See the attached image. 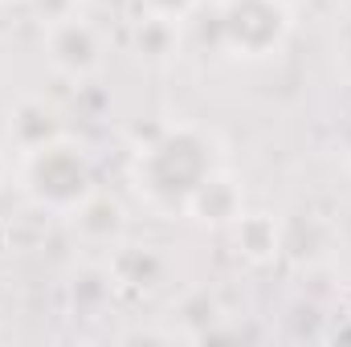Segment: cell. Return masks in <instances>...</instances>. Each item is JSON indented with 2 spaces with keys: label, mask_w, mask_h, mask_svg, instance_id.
<instances>
[{
  "label": "cell",
  "mask_w": 351,
  "mask_h": 347,
  "mask_svg": "<svg viewBox=\"0 0 351 347\" xmlns=\"http://www.w3.org/2000/svg\"><path fill=\"white\" fill-rule=\"evenodd\" d=\"M229 229L237 237V254L245 261L262 265V261H274L278 250H282V233H278L274 217H265V213H241Z\"/></svg>",
  "instance_id": "8"
},
{
  "label": "cell",
  "mask_w": 351,
  "mask_h": 347,
  "mask_svg": "<svg viewBox=\"0 0 351 347\" xmlns=\"http://www.w3.org/2000/svg\"><path fill=\"white\" fill-rule=\"evenodd\" d=\"M12 172H16V168H12V160L0 152V184H4V180H12Z\"/></svg>",
  "instance_id": "14"
},
{
  "label": "cell",
  "mask_w": 351,
  "mask_h": 347,
  "mask_svg": "<svg viewBox=\"0 0 351 347\" xmlns=\"http://www.w3.org/2000/svg\"><path fill=\"white\" fill-rule=\"evenodd\" d=\"M139 4H143V16H160L172 25H184L200 8V0H139Z\"/></svg>",
  "instance_id": "11"
},
{
  "label": "cell",
  "mask_w": 351,
  "mask_h": 347,
  "mask_svg": "<svg viewBox=\"0 0 351 347\" xmlns=\"http://www.w3.org/2000/svg\"><path fill=\"white\" fill-rule=\"evenodd\" d=\"M290 4L286 0H221L217 8V37L241 62L274 58L290 37Z\"/></svg>",
  "instance_id": "3"
},
{
  "label": "cell",
  "mask_w": 351,
  "mask_h": 347,
  "mask_svg": "<svg viewBox=\"0 0 351 347\" xmlns=\"http://www.w3.org/2000/svg\"><path fill=\"white\" fill-rule=\"evenodd\" d=\"M53 135H62V131H58V119H53V110H49L45 102H37V98H25V102L8 115V139H12L16 156L29 152V147H37V143H45V139H53Z\"/></svg>",
  "instance_id": "9"
},
{
  "label": "cell",
  "mask_w": 351,
  "mask_h": 347,
  "mask_svg": "<svg viewBox=\"0 0 351 347\" xmlns=\"http://www.w3.org/2000/svg\"><path fill=\"white\" fill-rule=\"evenodd\" d=\"M135 41H139V53H147V58H168V53H176V45H180V25L160 21V16H139Z\"/></svg>",
  "instance_id": "10"
},
{
  "label": "cell",
  "mask_w": 351,
  "mask_h": 347,
  "mask_svg": "<svg viewBox=\"0 0 351 347\" xmlns=\"http://www.w3.org/2000/svg\"><path fill=\"white\" fill-rule=\"evenodd\" d=\"M70 221H74V233L90 241V246H119L123 241V233H127V213H123V204L114 200V196H106V192H90L86 200L70 213Z\"/></svg>",
  "instance_id": "7"
},
{
  "label": "cell",
  "mask_w": 351,
  "mask_h": 347,
  "mask_svg": "<svg viewBox=\"0 0 351 347\" xmlns=\"http://www.w3.org/2000/svg\"><path fill=\"white\" fill-rule=\"evenodd\" d=\"M241 213H245L241 184L225 172V168H217V172L208 176L200 184V192L192 196V204H188V217L200 221V225H213V229H229Z\"/></svg>",
  "instance_id": "6"
},
{
  "label": "cell",
  "mask_w": 351,
  "mask_h": 347,
  "mask_svg": "<svg viewBox=\"0 0 351 347\" xmlns=\"http://www.w3.org/2000/svg\"><path fill=\"white\" fill-rule=\"evenodd\" d=\"M164 274H168V261L160 258L152 246H127V241H119L110 250L106 278L119 290H127V294H152V290H160Z\"/></svg>",
  "instance_id": "5"
},
{
  "label": "cell",
  "mask_w": 351,
  "mask_h": 347,
  "mask_svg": "<svg viewBox=\"0 0 351 347\" xmlns=\"http://www.w3.org/2000/svg\"><path fill=\"white\" fill-rule=\"evenodd\" d=\"M286 4H290V0H286Z\"/></svg>",
  "instance_id": "16"
},
{
  "label": "cell",
  "mask_w": 351,
  "mask_h": 347,
  "mask_svg": "<svg viewBox=\"0 0 351 347\" xmlns=\"http://www.w3.org/2000/svg\"><path fill=\"white\" fill-rule=\"evenodd\" d=\"M12 180H16L21 196L33 208L53 213V217H70L90 192L98 188L86 147L74 143V139H66V135H53V139L21 152Z\"/></svg>",
  "instance_id": "2"
},
{
  "label": "cell",
  "mask_w": 351,
  "mask_h": 347,
  "mask_svg": "<svg viewBox=\"0 0 351 347\" xmlns=\"http://www.w3.org/2000/svg\"><path fill=\"white\" fill-rule=\"evenodd\" d=\"M41 29H45L41 45H45V58H49L53 74H62L70 82H86V78H94L102 70V62H106L102 33L90 25L82 12H70V16L49 21Z\"/></svg>",
  "instance_id": "4"
},
{
  "label": "cell",
  "mask_w": 351,
  "mask_h": 347,
  "mask_svg": "<svg viewBox=\"0 0 351 347\" xmlns=\"http://www.w3.org/2000/svg\"><path fill=\"white\" fill-rule=\"evenodd\" d=\"M217 143L200 127H168L147 139L131 160V188L135 196L160 217H188L192 196L217 172Z\"/></svg>",
  "instance_id": "1"
},
{
  "label": "cell",
  "mask_w": 351,
  "mask_h": 347,
  "mask_svg": "<svg viewBox=\"0 0 351 347\" xmlns=\"http://www.w3.org/2000/svg\"><path fill=\"white\" fill-rule=\"evenodd\" d=\"M33 8H37V16H41V25H49V21H62V16H70V12H78V0H29Z\"/></svg>",
  "instance_id": "12"
},
{
  "label": "cell",
  "mask_w": 351,
  "mask_h": 347,
  "mask_svg": "<svg viewBox=\"0 0 351 347\" xmlns=\"http://www.w3.org/2000/svg\"><path fill=\"white\" fill-rule=\"evenodd\" d=\"M78 4H82V0H78Z\"/></svg>",
  "instance_id": "15"
},
{
  "label": "cell",
  "mask_w": 351,
  "mask_h": 347,
  "mask_svg": "<svg viewBox=\"0 0 351 347\" xmlns=\"http://www.w3.org/2000/svg\"><path fill=\"white\" fill-rule=\"evenodd\" d=\"M339 156H343V168L351 172V127L343 131V143H339Z\"/></svg>",
  "instance_id": "13"
}]
</instances>
